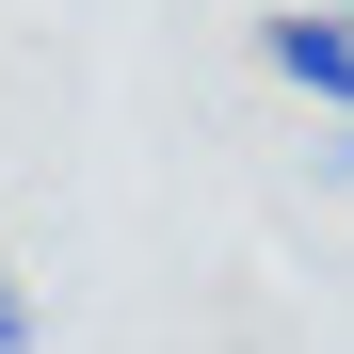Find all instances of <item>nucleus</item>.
Here are the masks:
<instances>
[{
	"instance_id": "1",
	"label": "nucleus",
	"mask_w": 354,
	"mask_h": 354,
	"mask_svg": "<svg viewBox=\"0 0 354 354\" xmlns=\"http://www.w3.org/2000/svg\"><path fill=\"white\" fill-rule=\"evenodd\" d=\"M258 65L306 97V113H354V17H338V0H306V17H258Z\"/></svg>"
},
{
	"instance_id": "2",
	"label": "nucleus",
	"mask_w": 354,
	"mask_h": 354,
	"mask_svg": "<svg viewBox=\"0 0 354 354\" xmlns=\"http://www.w3.org/2000/svg\"><path fill=\"white\" fill-rule=\"evenodd\" d=\"M0 354H32V290L17 274H0Z\"/></svg>"
},
{
	"instance_id": "3",
	"label": "nucleus",
	"mask_w": 354,
	"mask_h": 354,
	"mask_svg": "<svg viewBox=\"0 0 354 354\" xmlns=\"http://www.w3.org/2000/svg\"><path fill=\"white\" fill-rule=\"evenodd\" d=\"M338 17H354V0H338Z\"/></svg>"
}]
</instances>
